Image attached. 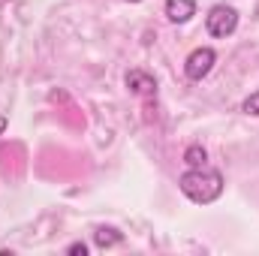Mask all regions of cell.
Instances as JSON below:
<instances>
[{"instance_id":"1","label":"cell","mask_w":259,"mask_h":256,"mask_svg":"<svg viewBox=\"0 0 259 256\" xmlns=\"http://www.w3.org/2000/svg\"><path fill=\"white\" fill-rule=\"evenodd\" d=\"M178 187L196 205H211L223 196V175L211 166H196L178 178Z\"/></svg>"},{"instance_id":"2","label":"cell","mask_w":259,"mask_h":256,"mask_svg":"<svg viewBox=\"0 0 259 256\" xmlns=\"http://www.w3.org/2000/svg\"><path fill=\"white\" fill-rule=\"evenodd\" d=\"M205 27H208V33L217 36V39L232 36L235 27H238V9H235V6H226V3L211 6L208 15H205Z\"/></svg>"},{"instance_id":"3","label":"cell","mask_w":259,"mask_h":256,"mask_svg":"<svg viewBox=\"0 0 259 256\" xmlns=\"http://www.w3.org/2000/svg\"><path fill=\"white\" fill-rule=\"evenodd\" d=\"M217 64V52L214 49H208V46H202V49H196L187 55V61H184V75L190 78V81H202L211 69Z\"/></svg>"},{"instance_id":"4","label":"cell","mask_w":259,"mask_h":256,"mask_svg":"<svg viewBox=\"0 0 259 256\" xmlns=\"http://www.w3.org/2000/svg\"><path fill=\"white\" fill-rule=\"evenodd\" d=\"M124 81H127L130 91L139 94V97H154V94H157V81H154V75H148L145 69H130Z\"/></svg>"},{"instance_id":"5","label":"cell","mask_w":259,"mask_h":256,"mask_svg":"<svg viewBox=\"0 0 259 256\" xmlns=\"http://www.w3.org/2000/svg\"><path fill=\"white\" fill-rule=\"evenodd\" d=\"M196 15V0H166V18L175 24H184Z\"/></svg>"},{"instance_id":"6","label":"cell","mask_w":259,"mask_h":256,"mask_svg":"<svg viewBox=\"0 0 259 256\" xmlns=\"http://www.w3.org/2000/svg\"><path fill=\"white\" fill-rule=\"evenodd\" d=\"M124 241V235H121V229H115V226H97V232H94V244L100 247V250H109V247H115V244H121Z\"/></svg>"},{"instance_id":"7","label":"cell","mask_w":259,"mask_h":256,"mask_svg":"<svg viewBox=\"0 0 259 256\" xmlns=\"http://www.w3.org/2000/svg\"><path fill=\"white\" fill-rule=\"evenodd\" d=\"M184 163L196 169V166H208V151L202 148V145H190L187 151H184Z\"/></svg>"},{"instance_id":"8","label":"cell","mask_w":259,"mask_h":256,"mask_svg":"<svg viewBox=\"0 0 259 256\" xmlns=\"http://www.w3.org/2000/svg\"><path fill=\"white\" fill-rule=\"evenodd\" d=\"M241 112H244V115H259V91L250 94V97L241 103Z\"/></svg>"},{"instance_id":"9","label":"cell","mask_w":259,"mask_h":256,"mask_svg":"<svg viewBox=\"0 0 259 256\" xmlns=\"http://www.w3.org/2000/svg\"><path fill=\"white\" fill-rule=\"evenodd\" d=\"M66 253L69 256H84L88 253V244H84V241H72V244L66 247Z\"/></svg>"},{"instance_id":"10","label":"cell","mask_w":259,"mask_h":256,"mask_svg":"<svg viewBox=\"0 0 259 256\" xmlns=\"http://www.w3.org/2000/svg\"><path fill=\"white\" fill-rule=\"evenodd\" d=\"M6 124H9V121H6V115H0V136L6 133Z\"/></svg>"},{"instance_id":"11","label":"cell","mask_w":259,"mask_h":256,"mask_svg":"<svg viewBox=\"0 0 259 256\" xmlns=\"http://www.w3.org/2000/svg\"><path fill=\"white\" fill-rule=\"evenodd\" d=\"M256 18H259V6H256Z\"/></svg>"},{"instance_id":"12","label":"cell","mask_w":259,"mask_h":256,"mask_svg":"<svg viewBox=\"0 0 259 256\" xmlns=\"http://www.w3.org/2000/svg\"><path fill=\"white\" fill-rule=\"evenodd\" d=\"M130 3H139V0H130Z\"/></svg>"}]
</instances>
